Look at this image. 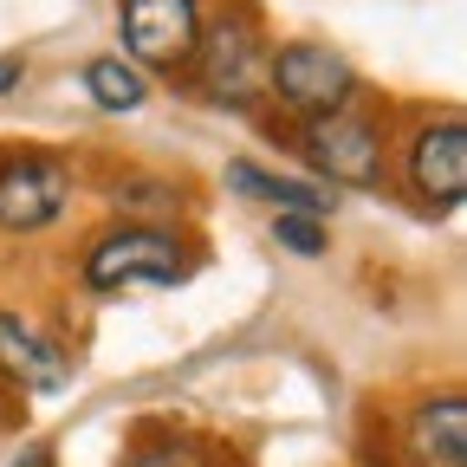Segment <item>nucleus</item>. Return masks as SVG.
Here are the masks:
<instances>
[{
  "instance_id": "obj_1",
  "label": "nucleus",
  "mask_w": 467,
  "mask_h": 467,
  "mask_svg": "<svg viewBox=\"0 0 467 467\" xmlns=\"http://www.w3.org/2000/svg\"><path fill=\"white\" fill-rule=\"evenodd\" d=\"M189 241L162 221H117L85 247V285L91 292H124V285H182L189 279Z\"/></svg>"
},
{
  "instance_id": "obj_2",
  "label": "nucleus",
  "mask_w": 467,
  "mask_h": 467,
  "mask_svg": "<svg viewBox=\"0 0 467 467\" xmlns=\"http://www.w3.org/2000/svg\"><path fill=\"white\" fill-rule=\"evenodd\" d=\"M189 72L202 85L208 104L221 110H254L266 98V39L247 14H221V20H202V39H195V58Z\"/></svg>"
},
{
  "instance_id": "obj_3",
  "label": "nucleus",
  "mask_w": 467,
  "mask_h": 467,
  "mask_svg": "<svg viewBox=\"0 0 467 467\" xmlns=\"http://www.w3.org/2000/svg\"><path fill=\"white\" fill-rule=\"evenodd\" d=\"M266 91L312 124V117L350 110V98H358V66L325 39H285L279 52H266Z\"/></svg>"
},
{
  "instance_id": "obj_4",
  "label": "nucleus",
  "mask_w": 467,
  "mask_h": 467,
  "mask_svg": "<svg viewBox=\"0 0 467 467\" xmlns=\"http://www.w3.org/2000/svg\"><path fill=\"white\" fill-rule=\"evenodd\" d=\"M292 150L306 156L312 175L325 182H344V189H383V130L358 110H337V117H312L299 124Z\"/></svg>"
},
{
  "instance_id": "obj_5",
  "label": "nucleus",
  "mask_w": 467,
  "mask_h": 467,
  "mask_svg": "<svg viewBox=\"0 0 467 467\" xmlns=\"http://www.w3.org/2000/svg\"><path fill=\"white\" fill-rule=\"evenodd\" d=\"M202 39V0H124V58L137 72H182Z\"/></svg>"
},
{
  "instance_id": "obj_6",
  "label": "nucleus",
  "mask_w": 467,
  "mask_h": 467,
  "mask_svg": "<svg viewBox=\"0 0 467 467\" xmlns=\"http://www.w3.org/2000/svg\"><path fill=\"white\" fill-rule=\"evenodd\" d=\"M66 195H72V175L58 156H0V227L7 234H39L66 214Z\"/></svg>"
},
{
  "instance_id": "obj_7",
  "label": "nucleus",
  "mask_w": 467,
  "mask_h": 467,
  "mask_svg": "<svg viewBox=\"0 0 467 467\" xmlns=\"http://www.w3.org/2000/svg\"><path fill=\"white\" fill-rule=\"evenodd\" d=\"M409 189L435 214L461 208V195H467V124L461 117H441V124L416 130V143H409Z\"/></svg>"
},
{
  "instance_id": "obj_8",
  "label": "nucleus",
  "mask_w": 467,
  "mask_h": 467,
  "mask_svg": "<svg viewBox=\"0 0 467 467\" xmlns=\"http://www.w3.org/2000/svg\"><path fill=\"white\" fill-rule=\"evenodd\" d=\"M409 454L422 467H467V396L461 389H441V396H422L409 409V429H402Z\"/></svg>"
},
{
  "instance_id": "obj_9",
  "label": "nucleus",
  "mask_w": 467,
  "mask_h": 467,
  "mask_svg": "<svg viewBox=\"0 0 467 467\" xmlns=\"http://www.w3.org/2000/svg\"><path fill=\"white\" fill-rule=\"evenodd\" d=\"M0 377L20 383V389H58L66 383V358H58V344L39 337L26 318L0 312Z\"/></svg>"
},
{
  "instance_id": "obj_10",
  "label": "nucleus",
  "mask_w": 467,
  "mask_h": 467,
  "mask_svg": "<svg viewBox=\"0 0 467 467\" xmlns=\"http://www.w3.org/2000/svg\"><path fill=\"white\" fill-rule=\"evenodd\" d=\"M227 189L247 195V202H273L279 214H325V202H331L325 189L292 182V175H273V169H260V162H247V156L227 162Z\"/></svg>"
},
{
  "instance_id": "obj_11",
  "label": "nucleus",
  "mask_w": 467,
  "mask_h": 467,
  "mask_svg": "<svg viewBox=\"0 0 467 467\" xmlns=\"http://www.w3.org/2000/svg\"><path fill=\"white\" fill-rule=\"evenodd\" d=\"M85 98L98 110H137L150 98V78L130 66L124 52H98V58H85Z\"/></svg>"
},
{
  "instance_id": "obj_12",
  "label": "nucleus",
  "mask_w": 467,
  "mask_h": 467,
  "mask_svg": "<svg viewBox=\"0 0 467 467\" xmlns=\"http://www.w3.org/2000/svg\"><path fill=\"white\" fill-rule=\"evenodd\" d=\"M273 234H279V247H292V254H306V260H318L331 241H325V221L318 214H273Z\"/></svg>"
},
{
  "instance_id": "obj_13",
  "label": "nucleus",
  "mask_w": 467,
  "mask_h": 467,
  "mask_svg": "<svg viewBox=\"0 0 467 467\" xmlns=\"http://www.w3.org/2000/svg\"><path fill=\"white\" fill-rule=\"evenodd\" d=\"M20 78H26V58L20 52H0V98L20 91Z\"/></svg>"
},
{
  "instance_id": "obj_14",
  "label": "nucleus",
  "mask_w": 467,
  "mask_h": 467,
  "mask_svg": "<svg viewBox=\"0 0 467 467\" xmlns=\"http://www.w3.org/2000/svg\"><path fill=\"white\" fill-rule=\"evenodd\" d=\"M7 467H52V448H46V441H26V448H20Z\"/></svg>"
}]
</instances>
